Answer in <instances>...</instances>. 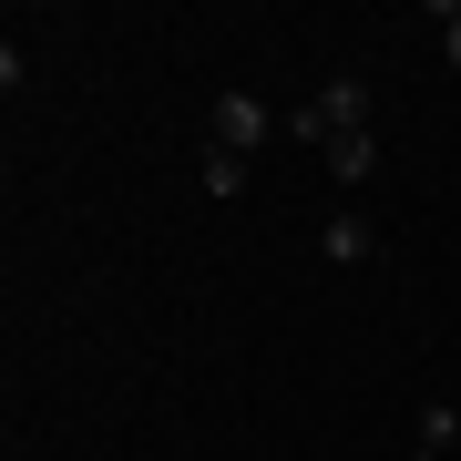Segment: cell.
<instances>
[{
    "label": "cell",
    "mask_w": 461,
    "mask_h": 461,
    "mask_svg": "<svg viewBox=\"0 0 461 461\" xmlns=\"http://www.w3.org/2000/svg\"><path fill=\"white\" fill-rule=\"evenodd\" d=\"M287 133H297V144H318V154H329L339 133H369V83H359V72L318 83V93H308V103L287 113Z\"/></svg>",
    "instance_id": "1"
},
{
    "label": "cell",
    "mask_w": 461,
    "mask_h": 461,
    "mask_svg": "<svg viewBox=\"0 0 461 461\" xmlns=\"http://www.w3.org/2000/svg\"><path fill=\"white\" fill-rule=\"evenodd\" d=\"M205 144L257 154V144H267V103H257V93H215V103H205Z\"/></svg>",
    "instance_id": "2"
},
{
    "label": "cell",
    "mask_w": 461,
    "mask_h": 461,
    "mask_svg": "<svg viewBox=\"0 0 461 461\" xmlns=\"http://www.w3.org/2000/svg\"><path fill=\"white\" fill-rule=\"evenodd\" d=\"M318 247H329L339 267H369V257H379V226H369V215H359V205H339V215H329V226H318Z\"/></svg>",
    "instance_id": "3"
},
{
    "label": "cell",
    "mask_w": 461,
    "mask_h": 461,
    "mask_svg": "<svg viewBox=\"0 0 461 461\" xmlns=\"http://www.w3.org/2000/svg\"><path fill=\"white\" fill-rule=\"evenodd\" d=\"M329 175L348 185V195H359V185L379 175V133H339V144H329Z\"/></svg>",
    "instance_id": "4"
},
{
    "label": "cell",
    "mask_w": 461,
    "mask_h": 461,
    "mask_svg": "<svg viewBox=\"0 0 461 461\" xmlns=\"http://www.w3.org/2000/svg\"><path fill=\"white\" fill-rule=\"evenodd\" d=\"M420 461H461V411H451V400L420 411Z\"/></svg>",
    "instance_id": "5"
},
{
    "label": "cell",
    "mask_w": 461,
    "mask_h": 461,
    "mask_svg": "<svg viewBox=\"0 0 461 461\" xmlns=\"http://www.w3.org/2000/svg\"><path fill=\"white\" fill-rule=\"evenodd\" d=\"M205 195H247V154H226V144H205Z\"/></svg>",
    "instance_id": "6"
},
{
    "label": "cell",
    "mask_w": 461,
    "mask_h": 461,
    "mask_svg": "<svg viewBox=\"0 0 461 461\" xmlns=\"http://www.w3.org/2000/svg\"><path fill=\"white\" fill-rule=\"evenodd\" d=\"M430 32H441V51L461 62V0H430Z\"/></svg>",
    "instance_id": "7"
}]
</instances>
